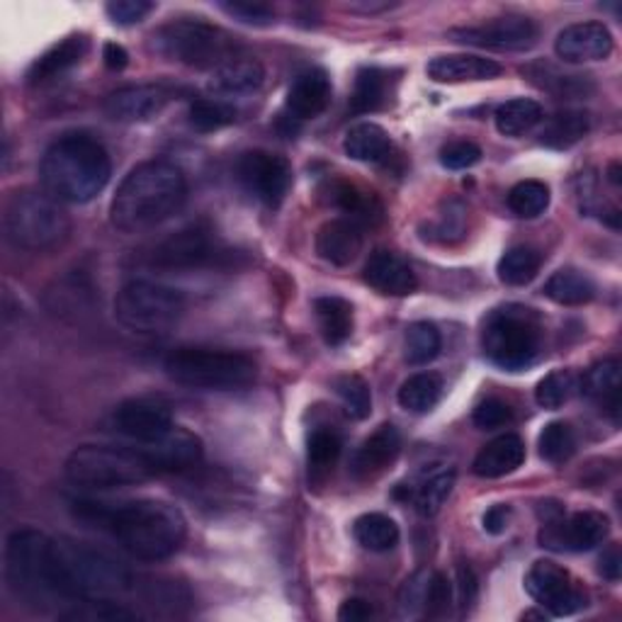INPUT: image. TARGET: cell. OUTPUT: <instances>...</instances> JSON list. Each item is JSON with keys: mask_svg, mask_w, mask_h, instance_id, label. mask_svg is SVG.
<instances>
[{"mask_svg": "<svg viewBox=\"0 0 622 622\" xmlns=\"http://www.w3.org/2000/svg\"><path fill=\"white\" fill-rule=\"evenodd\" d=\"M73 506L75 518L110 532L120 542V548L139 562L169 560L183 548L187 538L185 516L166 501H75Z\"/></svg>", "mask_w": 622, "mask_h": 622, "instance_id": "cell-1", "label": "cell"}, {"mask_svg": "<svg viewBox=\"0 0 622 622\" xmlns=\"http://www.w3.org/2000/svg\"><path fill=\"white\" fill-rule=\"evenodd\" d=\"M187 181L169 161L139 163L112 197L110 222L124 234H142L169 222L183 210Z\"/></svg>", "mask_w": 622, "mask_h": 622, "instance_id": "cell-2", "label": "cell"}, {"mask_svg": "<svg viewBox=\"0 0 622 622\" xmlns=\"http://www.w3.org/2000/svg\"><path fill=\"white\" fill-rule=\"evenodd\" d=\"M110 175L108 149L85 132L59 136L40 163L44 193L69 205H85L95 200L108 187Z\"/></svg>", "mask_w": 622, "mask_h": 622, "instance_id": "cell-3", "label": "cell"}, {"mask_svg": "<svg viewBox=\"0 0 622 622\" xmlns=\"http://www.w3.org/2000/svg\"><path fill=\"white\" fill-rule=\"evenodd\" d=\"M6 581L10 593L34 611L63 603L57 540L34 528L12 532L6 544Z\"/></svg>", "mask_w": 622, "mask_h": 622, "instance_id": "cell-4", "label": "cell"}, {"mask_svg": "<svg viewBox=\"0 0 622 622\" xmlns=\"http://www.w3.org/2000/svg\"><path fill=\"white\" fill-rule=\"evenodd\" d=\"M63 472L73 487L91 491L136 487L159 477L144 446H81L69 455Z\"/></svg>", "mask_w": 622, "mask_h": 622, "instance_id": "cell-5", "label": "cell"}, {"mask_svg": "<svg viewBox=\"0 0 622 622\" xmlns=\"http://www.w3.org/2000/svg\"><path fill=\"white\" fill-rule=\"evenodd\" d=\"M163 370L173 383L200 391H241L258 375L248 355L220 348H175L163 360Z\"/></svg>", "mask_w": 622, "mask_h": 622, "instance_id": "cell-6", "label": "cell"}, {"mask_svg": "<svg viewBox=\"0 0 622 622\" xmlns=\"http://www.w3.org/2000/svg\"><path fill=\"white\" fill-rule=\"evenodd\" d=\"M3 224L10 244L30 253L54 251L71 234V220L61 202L32 187L10 195Z\"/></svg>", "mask_w": 622, "mask_h": 622, "instance_id": "cell-7", "label": "cell"}, {"mask_svg": "<svg viewBox=\"0 0 622 622\" xmlns=\"http://www.w3.org/2000/svg\"><path fill=\"white\" fill-rule=\"evenodd\" d=\"M544 340L542 319L523 304H506L493 309L481 332V348L501 370L518 373L538 360Z\"/></svg>", "mask_w": 622, "mask_h": 622, "instance_id": "cell-8", "label": "cell"}, {"mask_svg": "<svg viewBox=\"0 0 622 622\" xmlns=\"http://www.w3.org/2000/svg\"><path fill=\"white\" fill-rule=\"evenodd\" d=\"M151 47L171 61L212 71L220 69L222 63L232 61L236 52L232 34L200 18H185L163 24L151 37Z\"/></svg>", "mask_w": 622, "mask_h": 622, "instance_id": "cell-9", "label": "cell"}, {"mask_svg": "<svg viewBox=\"0 0 622 622\" xmlns=\"http://www.w3.org/2000/svg\"><path fill=\"white\" fill-rule=\"evenodd\" d=\"M187 302L181 289L151 281L126 283L114 297V316L134 334L159 336L173 328L185 314Z\"/></svg>", "mask_w": 622, "mask_h": 622, "instance_id": "cell-10", "label": "cell"}, {"mask_svg": "<svg viewBox=\"0 0 622 622\" xmlns=\"http://www.w3.org/2000/svg\"><path fill=\"white\" fill-rule=\"evenodd\" d=\"M540 544L552 552H589L599 548L611 532V523L603 513L579 511L574 516H564L562 506L554 501L540 503Z\"/></svg>", "mask_w": 622, "mask_h": 622, "instance_id": "cell-11", "label": "cell"}, {"mask_svg": "<svg viewBox=\"0 0 622 622\" xmlns=\"http://www.w3.org/2000/svg\"><path fill=\"white\" fill-rule=\"evenodd\" d=\"M222 251L207 222H195L154 246L149 263L159 271H195L220 258Z\"/></svg>", "mask_w": 622, "mask_h": 622, "instance_id": "cell-12", "label": "cell"}, {"mask_svg": "<svg viewBox=\"0 0 622 622\" xmlns=\"http://www.w3.org/2000/svg\"><path fill=\"white\" fill-rule=\"evenodd\" d=\"M238 181L265 207L277 210L285 202L292 185V169L287 159L271 151H246L236 163Z\"/></svg>", "mask_w": 622, "mask_h": 622, "instance_id": "cell-13", "label": "cell"}, {"mask_svg": "<svg viewBox=\"0 0 622 622\" xmlns=\"http://www.w3.org/2000/svg\"><path fill=\"white\" fill-rule=\"evenodd\" d=\"M450 37L455 42L489 52H528L538 44L540 28L526 16H503L475 28H455Z\"/></svg>", "mask_w": 622, "mask_h": 622, "instance_id": "cell-14", "label": "cell"}, {"mask_svg": "<svg viewBox=\"0 0 622 622\" xmlns=\"http://www.w3.org/2000/svg\"><path fill=\"white\" fill-rule=\"evenodd\" d=\"M526 591L532 601L548 608L554 618L574 615L581 608H587V593L577 587L567 569L554 562L542 560L532 564L526 577Z\"/></svg>", "mask_w": 622, "mask_h": 622, "instance_id": "cell-15", "label": "cell"}, {"mask_svg": "<svg viewBox=\"0 0 622 622\" xmlns=\"http://www.w3.org/2000/svg\"><path fill=\"white\" fill-rule=\"evenodd\" d=\"M112 434L134 440L136 446H146L173 430L171 406L161 399H126L108 418Z\"/></svg>", "mask_w": 622, "mask_h": 622, "instance_id": "cell-16", "label": "cell"}, {"mask_svg": "<svg viewBox=\"0 0 622 622\" xmlns=\"http://www.w3.org/2000/svg\"><path fill=\"white\" fill-rule=\"evenodd\" d=\"M171 103V91L163 85H154V83H142V85H124L112 91L103 110L112 122H122V124H144L156 120L159 114L166 110V105Z\"/></svg>", "mask_w": 622, "mask_h": 622, "instance_id": "cell-17", "label": "cell"}, {"mask_svg": "<svg viewBox=\"0 0 622 622\" xmlns=\"http://www.w3.org/2000/svg\"><path fill=\"white\" fill-rule=\"evenodd\" d=\"M554 52L564 63L603 61L613 54V34L603 22H577L557 34Z\"/></svg>", "mask_w": 622, "mask_h": 622, "instance_id": "cell-18", "label": "cell"}, {"mask_svg": "<svg viewBox=\"0 0 622 622\" xmlns=\"http://www.w3.org/2000/svg\"><path fill=\"white\" fill-rule=\"evenodd\" d=\"M401 450V436L391 424L379 426L370 438L363 440V446L355 450L350 460V475L358 481H370L379 477L385 469L397 460Z\"/></svg>", "mask_w": 622, "mask_h": 622, "instance_id": "cell-19", "label": "cell"}, {"mask_svg": "<svg viewBox=\"0 0 622 622\" xmlns=\"http://www.w3.org/2000/svg\"><path fill=\"white\" fill-rule=\"evenodd\" d=\"M146 452L156 467V475H175L193 469L202 460V440L185 428H173L163 438L146 442Z\"/></svg>", "mask_w": 622, "mask_h": 622, "instance_id": "cell-20", "label": "cell"}, {"mask_svg": "<svg viewBox=\"0 0 622 622\" xmlns=\"http://www.w3.org/2000/svg\"><path fill=\"white\" fill-rule=\"evenodd\" d=\"M363 277L367 285L387 297H406L418 287L411 265L391 251H375L365 263Z\"/></svg>", "mask_w": 622, "mask_h": 622, "instance_id": "cell-21", "label": "cell"}, {"mask_svg": "<svg viewBox=\"0 0 622 622\" xmlns=\"http://www.w3.org/2000/svg\"><path fill=\"white\" fill-rule=\"evenodd\" d=\"M365 246L363 226L353 220H332L316 234V253L332 265L346 268L360 256Z\"/></svg>", "mask_w": 622, "mask_h": 622, "instance_id": "cell-22", "label": "cell"}, {"mask_svg": "<svg viewBox=\"0 0 622 622\" xmlns=\"http://www.w3.org/2000/svg\"><path fill=\"white\" fill-rule=\"evenodd\" d=\"M332 103V79L324 69L299 73L287 93V112L295 120H314Z\"/></svg>", "mask_w": 622, "mask_h": 622, "instance_id": "cell-23", "label": "cell"}, {"mask_svg": "<svg viewBox=\"0 0 622 622\" xmlns=\"http://www.w3.org/2000/svg\"><path fill=\"white\" fill-rule=\"evenodd\" d=\"M501 67L497 61L475 57V54H448L436 57L428 63V79L436 83H477V81H491L501 75Z\"/></svg>", "mask_w": 622, "mask_h": 622, "instance_id": "cell-24", "label": "cell"}, {"mask_svg": "<svg viewBox=\"0 0 622 622\" xmlns=\"http://www.w3.org/2000/svg\"><path fill=\"white\" fill-rule=\"evenodd\" d=\"M526 462V442L516 434H506L487 442L475 457V475L481 479H499L516 472Z\"/></svg>", "mask_w": 622, "mask_h": 622, "instance_id": "cell-25", "label": "cell"}, {"mask_svg": "<svg viewBox=\"0 0 622 622\" xmlns=\"http://www.w3.org/2000/svg\"><path fill=\"white\" fill-rule=\"evenodd\" d=\"M85 54H88V40L83 34L67 37V40L49 49V52H44L32 63L28 71V83L30 85L52 83L59 79V75L71 71L73 67H79Z\"/></svg>", "mask_w": 622, "mask_h": 622, "instance_id": "cell-26", "label": "cell"}, {"mask_svg": "<svg viewBox=\"0 0 622 622\" xmlns=\"http://www.w3.org/2000/svg\"><path fill=\"white\" fill-rule=\"evenodd\" d=\"M265 81V69L256 59H232L212 71L207 88L217 95L256 93Z\"/></svg>", "mask_w": 622, "mask_h": 622, "instance_id": "cell-27", "label": "cell"}, {"mask_svg": "<svg viewBox=\"0 0 622 622\" xmlns=\"http://www.w3.org/2000/svg\"><path fill=\"white\" fill-rule=\"evenodd\" d=\"M455 477H457L455 469L446 465H434L430 469H426L421 479L416 481L414 489L406 487L416 511L428 518L436 516L450 497V491L455 487Z\"/></svg>", "mask_w": 622, "mask_h": 622, "instance_id": "cell-28", "label": "cell"}, {"mask_svg": "<svg viewBox=\"0 0 622 622\" xmlns=\"http://www.w3.org/2000/svg\"><path fill=\"white\" fill-rule=\"evenodd\" d=\"M620 387H622V373L618 360H603L593 365L591 370L581 379V391L589 399H593L603 411L611 414L618 421L620 414Z\"/></svg>", "mask_w": 622, "mask_h": 622, "instance_id": "cell-29", "label": "cell"}, {"mask_svg": "<svg viewBox=\"0 0 622 622\" xmlns=\"http://www.w3.org/2000/svg\"><path fill=\"white\" fill-rule=\"evenodd\" d=\"M343 149L353 161L383 163L391 154V139L379 124L363 122L346 134Z\"/></svg>", "mask_w": 622, "mask_h": 622, "instance_id": "cell-30", "label": "cell"}, {"mask_svg": "<svg viewBox=\"0 0 622 622\" xmlns=\"http://www.w3.org/2000/svg\"><path fill=\"white\" fill-rule=\"evenodd\" d=\"M343 440L332 428H316L307 440V465H309V481L322 485L332 477L334 467L340 460Z\"/></svg>", "mask_w": 622, "mask_h": 622, "instance_id": "cell-31", "label": "cell"}, {"mask_svg": "<svg viewBox=\"0 0 622 622\" xmlns=\"http://www.w3.org/2000/svg\"><path fill=\"white\" fill-rule=\"evenodd\" d=\"M319 332L328 346H340L353 334V307L340 297H319L314 302Z\"/></svg>", "mask_w": 622, "mask_h": 622, "instance_id": "cell-32", "label": "cell"}, {"mask_svg": "<svg viewBox=\"0 0 622 622\" xmlns=\"http://www.w3.org/2000/svg\"><path fill=\"white\" fill-rule=\"evenodd\" d=\"M591 130V120L587 112L581 110H564L557 112L554 118L544 124V130L540 132V144L548 149H571L579 144L583 136Z\"/></svg>", "mask_w": 622, "mask_h": 622, "instance_id": "cell-33", "label": "cell"}, {"mask_svg": "<svg viewBox=\"0 0 622 622\" xmlns=\"http://www.w3.org/2000/svg\"><path fill=\"white\" fill-rule=\"evenodd\" d=\"M544 295L562 304V307H581V304H589L595 297V285L587 273L562 268L544 285Z\"/></svg>", "mask_w": 622, "mask_h": 622, "instance_id": "cell-34", "label": "cell"}, {"mask_svg": "<svg viewBox=\"0 0 622 622\" xmlns=\"http://www.w3.org/2000/svg\"><path fill=\"white\" fill-rule=\"evenodd\" d=\"M332 200L338 210L348 214L346 220L358 222L360 226L383 220V205H379V200L353 183H334Z\"/></svg>", "mask_w": 622, "mask_h": 622, "instance_id": "cell-35", "label": "cell"}, {"mask_svg": "<svg viewBox=\"0 0 622 622\" xmlns=\"http://www.w3.org/2000/svg\"><path fill=\"white\" fill-rule=\"evenodd\" d=\"M353 536L370 552H389L399 542V526L389 516L365 513L353 526Z\"/></svg>", "mask_w": 622, "mask_h": 622, "instance_id": "cell-36", "label": "cell"}, {"mask_svg": "<svg viewBox=\"0 0 622 622\" xmlns=\"http://www.w3.org/2000/svg\"><path fill=\"white\" fill-rule=\"evenodd\" d=\"M523 73L528 75L530 83L560 98H581L593 91L589 75H564L550 67V63H530L528 69H523Z\"/></svg>", "mask_w": 622, "mask_h": 622, "instance_id": "cell-37", "label": "cell"}, {"mask_svg": "<svg viewBox=\"0 0 622 622\" xmlns=\"http://www.w3.org/2000/svg\"><path fill=\"white\" fill-rule=\"evenodd\" d=\"M493 120H497V130L503 136L516 139L536 130L542 122V108L530 98H516L509 100V103H503L497 110V114H493Z\"/></svg>", "mask_w": 622, "mask_h": 622, "instance_id": "cell-38", "label": "cell"}, {"mask_svg": "<svg viewBox=\"0 0 622 622\" xmlns=\"http://www.w3.org/2000/svg\"><path fill=\"white\" fill-rule=\"evenodd\" d=\"M442 397V379L434 373H421L406 379L399 389L401 409L411 414H428L434 411Z\"/></svg>", "mask_w": 622, "mask_h": 622, "instance_id": "cell-39", "label": "cell"}, {"mask_svg": "<svg viewBox=\"0 0 622 622\" xmlns=\"http://www.w3.org/2000/svg\"><path fill=\"white\" fill-rule=\"evenodd\" d=\"M540 265H542L540 251L530 248V246H516L503 253L497 265V273L503 285L523 287L536 281V275L540 273Z\"/></svg>", "mask_w": 622, "mask_h": 622, "instance_id": "cell-40", "label": "cell"}, {"mask_svg": "<svg viewBox=\"0 0 622 622\" xmlns=\"http://www.w3.org/2000/svg\"><path fill=\"white\" fill-rule=\"evenodd\" d=\"M387 73L379 69H363L355 75V88L350 95V112L367 114L387 103Z\"/></svg>", "mask_w": 622, "mask_h": 622, "instance_id": "cell-41", "label": "cell"}, {"mask_svg": "<svg viewBox=\"0 0 622 622\" xmlns=\"http://www.w3.org/2000/svg\"><path fill=\"white\" fill-rule=\"evenodd\" d=\"M406 363L409 365H428L438 358V353L442 348V338L436 324L430 322H416L406 328Z\"/></svg>", "mask_w": 622, "mask_h": 622, "instance_id": "cell-42", "label": "cell"}, {"mask_svg": "<svg viewBox=\"0 0 622 622\" xmlns=\"http://www.w3.org/2000/svg\"><path fill=\"white\" fill-rule=\"evenodd\" d=\"M509 207L523 220H536L550 207V187L540 181H523L509 193Z\"/></svg>", "mask_w": 622, "mask_h": 622, "instance_id": "cell-43", "label": "cell"}, {"mask_svg": "<svg viewBox=\"0 0 622 622\" xmlns=\"http://www.w3.org/2000/svg\"><path fill=\"white\" fill-rule=\"evenodd\" d=\"M538 448L542 460H548L550 465H562L577 450L574 430H571L569 424L564 421H552L542 428Z\"/></svg>", "mask_w": 622, "mask_h": 622, "instance_id": "cell-44", "label": "cell"}, {"mask_svg": "<svg viewBox=\"0 0 622 622\" xmlns=\"http://www.w3.org/2000/svg\"><path fill=\"white\" fill-rule=\"evenodd\" d=\"M334 389L338 399L343 401V409L355 421H363V418L370 416L373 411V395H370V387L363 377L358 375H343L334 383Z\"/></svg>", "mask_w": 622, "mask_h": 622, "instance_id": "cell-45", "label": "cell"}, {"mask_svg": "<svg viewBox=\"0 0 622 622\" xmlns=\"http://www.w3.org/2000/svg\"><path fill=\"white\" fill-rule=\"evenodd\" d=\"M236 120V110L232 105L222 103V100H195L193 105H190V124H193V130L197 132H217L224 130V126L234 124Z\"/></svg>", "mask_w": 622, "mask_h": 622, "instance_id": "cell-46", "label": "cell"}, {"mask_svg": "<svg viewBox=\"0 0 622 622\" xmlns=\"http://www.w3.org/2000/svg\"><path fill=\"white\" fill-rule=\"evenodd\" d=\"M577 379L569 370H554L548 377L540 379L536 389V399L542 409H560L574 395Z\"/></svg>", "mask_w": 622, "mask_h": 622, "instance_id": "cell-47", "label": "cell"}, {"mask_svg": "<svg viewBox=\"0 0 622 622\" xmlns=\"http://www.w3.org/2000/svg\"><path fill=\"white\" fill-rule=\"evenodd\" d=\"M452 605V583L446 574H436L428 577L426 583V595H424V613L430 620H440L450 613Z\"/></svg>", "mask_w": 622, "mask_h": 622, "instance_id": "cell-48", "label": "cell"}, {"mask_svg": "<svg viewBox=\"0 0 622 622\" xmlns=\"http://www.w3.org/2000/svg\"><path fill=\"white\" fill-rule=\"evenodd\" d=\"M467 228V207L462 202H448L446 210L440 212V217L436 222V236L442 244H452V241H460L465 236Z\"/></svg>", "mask_w": 622, "mask_h": 622, "instance_id": "cell-49", "label": "cell"}, {"mask_svg": "<svg viewBox=\"0 0 622 622\" xmlns=\"http://www.w3.org/2000/svg\"><path fill=\"white\" fill-rule=\"evenodd\" d=\"M472 421L477 428L481 430H493V428H503L513 421V409L501 399H487L481 401L477 409Z\"/></svg>", "mask_w": 622, "mask_h": 622, "instance_id": "cell-50", "label": "cell"}, {"mask_svg": "<svg viewBox=\"0 0 622 622\" xmlns=\"http://www.w3.org/2000/svg\"><path fill=\"white\" fill-rule=\"evenodd\" d=\"M481 161V149L472 142H452L440 149V163L448 171H467Z\"/></svg>", "mask_w": 622, "mask_h": 622, "instance_id": "cell-51", "label": "cell"}, {"mask_svg": "<svg viewBox=\"0 0 622 622\" xmlns=\"http://www.w3.org/2000/svg\"><path fill=\"white\" fill-rule=\"evenodd\" d=\"M220 8L226 16L244 24H253V28H268L275 22V10L265 3H220Z\"/></svg>", "mask_w": 622, "mask_h": 622, "instance_id": "cell-52", "label": "cell"}, {"mask_svg": "<svg viewBox=\"0 0 622 622\" xmlns=\"http://www.w3.org/2000/svg\"><path fill=\"white\" fill-rule=\"evenodd\" d=\"M154 8L156 6L146 3V0H112V3L105 6L110 20L114 24H122V28H130V24L142 22Z\"/></svg>", "mask_w": 622, "mask_h": 622, "instance_id": "cell-53", "label": "cell"}, {"mask_svg": "<svg viewBox=\"0 0 622 622\" xmlns=\"http://www.w3.org/2000/svg\"><path fill=\"white\" fill-rule=\"evenodd\" d=\"M426 583L428 577L426 574H416L409 581L404 583V591H401V608L409 615H414L416 608H424V595H426Z\"/></svg>", "mask_w": 622, "mask_h": 622, "instance_id": "cell-54", "label": "cell"}, {"mask_svg": "<svg viewBox=\"0 0 622 622\" xmlns=\"http://www.w3.org/2000/svg\"><path fill=\"white\" fill-rule=\"evenodd\" d=\"M457 587H460V605L462 611H469L477 601V577L472 567L460 564L457 567Z\"/></svg>", "mask_w": 622, "mask_h": 622, "instance_id": "cell-55", "label": "cell"}, {"mask_svg": "<svg viewBox=\"0 0 622 622\" xmlns=\"http://www.w3.org/2000/svg\"><path fill=\"white\" fill-rule=\"evenodd\" d=\"M509 523H511V506L506 503L491 506L485 518H481V526H485L489 536H501V532H506V528H509Z\"/></svg>", "mask_w": 622, "mask_h": 622, "instance_id": "cell-56", "label": "cell"}, {"mask_svg": "<svg viewBox=\"0 0 622 622\" xmlns=\"http://www.w3.org/2000/svg\"><path fill=\"white\" fill-rule=\"evenodd\" d=\"M375 615L373 611V605L363 601V599H350L340 605V611H338V620L340 622H365V620H370Z\"/></svg>", "mask_w": 622, "mask_h": 622, "instance_id": "cell-57", "label": "cell"}, {"mask_svg": "<svg viewBox=\"0 0 622 622\" xmlns=\"http://www.w3.org/2000/svg\"><path fill=\"white\" fill-rule=\"evenodd\" d=\"M620 569H622V557H620L618 544H613V548L605 550L603 557H601V574L605 579L618 581L620 579Z\"/></svg>", "mask_w": 622, "mask_h": 622, "instance_id": "cell-58", "label": "cell"}, {"mask_svg": "<svg viewBox=\"0 0 622 622\" xmlns=\"http://www.w3.org/2000/svg\"><path fill=\"white\" fill-rule=\"evenodd\" d=\"M103 59H105V67L112 69V71H122L126 63H130V54H126V49L122 44H114V42L105 44Z\"/></svg>", "mask_w": 622, "mask_h": 622, "instance_id": "cell-59", "label": "cell"}, {"mask_svg": "<svg viewBox=\"0 0 622 622\" xmlns=\"http://www.w3.org/2000/svg\"><path fill=\"white\" fill-rule=\"evenodd\" d=\"M391 3H355L350 6V10H363V12H379V10H389Z\"/></svg>", "mask_w": 622, "mask_h": 622, "instance_id": "cell-60", "label": "cell"}, {"mask_svg": "<svg viewBox=\"0 0 622 622\" xmlns=\"http://www.w3.org/2000/svg\"><path fill=\"white\" fill-rule=\"evenodd\" d=\"M608 177H611V183H613V185H620V166H618V163H613V166H611V175H608Z\"/></svg>", "mask_w": 622, "mask_h": 622, "instance_id": "cell-61", "label": "cell"}]
</instances>
